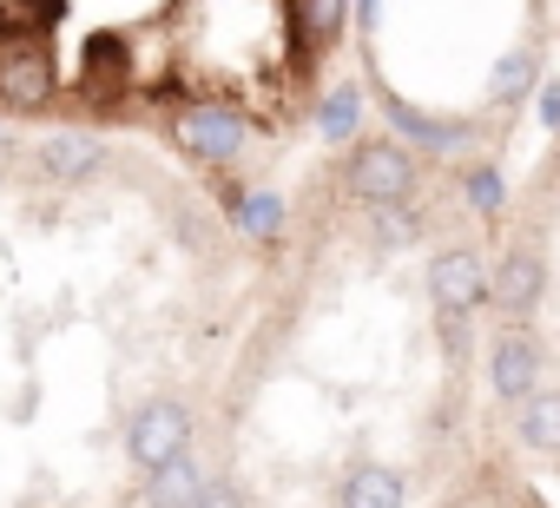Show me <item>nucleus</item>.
Wrapping results in <instances>:
<instances>
[{"mask_svg": "<svg viewBox=\"0 0 560 508\" xmlns=\"http://www.w3.org/2000/svg\"><path fill=\"white\" fill-rule=\"evenodd\" d=\"M350 0H198L205 165L218 146H284L324 106Z\"/></svg>", "mask_w": 560, "mask_h": 508, "instance_id": "4", "label": "nucleus"}, {"mask_svg": "<svg viewBox=\"0 0 560 508\" xmlns=\"http://www.w3.org/2000/svg\"><path fill=\"white\" fill-rule=\"evenodd\" d=\"M257 258L205 159L0 119V508H205Z\"/></svg>", "mask_w": 560, "mask_h": 508, "instance_id": "1", "label": "nucleus"}, {"mask_svg": "<svg viewBox=\"0 0 560 508\" xmlns=\"http://www.w3.org/2000/svg\"><path fill=\"white\" fill-rule=\"evenodd\" d=\"M422 508H547V501H540V488L514 469V449H508L501 436H488L481 455H475L435 501H422Z\"/></svg>", "mask_w": 560, "mask_h": 508, "instance_id": "5", "label": "nucleus"}, {"mask_svg": "<svg viewBox=\"0 0 560 508\" xmlns=\"http://www.w3.org/2000/svg\"><path fill=\"white\" fill-rule=\"evenodd\" d=\"M0 119L205 159L198 0H0Z\"/></svg>", "mask_w": 560, "mask_h": 508, "instance_id": "3", "label": "nucleus"}, {"mask_svg": "<svg viewBox=\"0 0 560 508\" xmlns=\"http://www.w3.org/2000/svg\"><path fill=\"white\" fill-rule=\"evenodd\" d=\"M494 198L396 132L264 231L205 429V508H422L488 442Z\"/></svg>", "mask_w": 560, "mask_h": 508, "instance_id": "2", "label": "nucleus"}]
</instances>
